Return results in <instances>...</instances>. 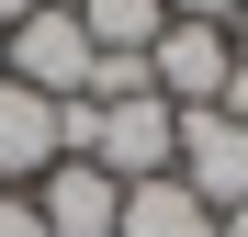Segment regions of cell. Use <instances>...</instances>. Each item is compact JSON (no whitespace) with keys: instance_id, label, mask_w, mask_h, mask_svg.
<instances>
[{"instance_id":"cell-1","label":"cell","mask_w":248,"mask_h":237,"mask_svg":"<svg viewBox=\"0 0 248 237\" xmlns=\"http://www.w3.org/2000/svg\"><path fill=\"white\" fill-rule=\"evenodd\" d=\"M91 68H102V46L79 34V12H34V23H12V57H0V79H23V91H46V102H79V91H91Z\"/></svg>"},{"instance_id":"cell-2","label":"cell","mask_w":248,"mask_h":237,"mask_svg":"<svg viewBox=\"0 0 248 237\" xmlns=\"http://www.w3.org/2000/svg\"><path fill=\"white\" fill-rule=\"evenodd\" d=\"M226 68H237L226 23H170V34L147 46V91L170 102V113H215V102H226Z\"/></svg>"},{"instance_id":"cell-3","label":"cell","mask_w":248,"mask_h":237,"mask_svg":"<svg viewBox=\"0 0 248 237\" xmlns=\"http://www.w3.org/2000/svg\"><path fill=\"white\" fill-rule=\"evenodd\" d=\"M170 170H181L215 215H237V204H248V125H237V113H181V158H170Z\"/></svg>"},{"instance_id":"cell-4","label":"cell","mask_w":248,"mask_h":237,"mask_svg":"<svg viewBox=\"0 0 248 237\" xmlns=\"http://www.w3.org/2000/svg\"><path fill=\"white\" fill-rule=\"evenodd\" d=\"M34 215H46V237H113L124 226V181H102L91 158H57L34 181Z\"/></svg>"},{"instance_id":"cell-5","label":"cell","mask_w":248,"mask_h":237,"mask_svg":"<svg viewBox=\"0 0 248 237\" xmlns=\"http://www.w3.org/2000/svg\"><path fill=\"white\" fill-rule=\"evenodd\" d=\"M46 170H57V102L0 79V192H34Z\"/></svg>"},{"instance_id":"cell-6","label":"cell","mask_w":248,"mask_h":237,"mask_svg":"<svg viewBox=\"0 0 248 237\" xmlns=\"http://www.w3.org/2000/svg\"><path fill=\"white\" fill-rule=\"evenodd\" d=\"M113 237H215V204H203L181 170H158V181L124 192V226H113Z\"/></svg>"},{"instance_id":"cell-7","label":"cell","mask_w":248,"mask_h":237,"mask_svg":"<svg viewBox=\"0 0 248 237\" xmlns=\"http://www.w3.org/2000/svg\"><path fill=\"white\" fill-rule=\"evenodd\" d=\"M0 237H46V215H34V192H0Z\"/></svg>"},{"instance_id":"cell-8","label":"cell","mask_w":248,"mask_h":237,"mask_svg":"<svg viewBox=\"0 0 248 237\" xmlns=\"http://www.w3.org/2000/svg\"><path fill=\"white\" fill-rule=\"evenodd\" d=\"M170 23H237V0H158Z\"/></svg>"},{"instance_id":"cell-9","label":"cell","mask_w":248,"mask_h":237,"mask_svg":"<svg viewBox=\"0 0 248 237\" xmlns=\"http://www.w3.org/2000/svg\"><path fill=\"white\" fill-rule=\"evenodd\" d=\"M34 12H46V0H0V34H12V23H34Z\"/></svg>"},{"instance_id":"cell-10","label":"cell","mask_w":248,"mask_h":237,"mask_svg":"<svg viewBox=\"0 0 248 237\" xmlns=\"http://www.w3.org/2000/svg\"><path fill=\"white\" fill-rule=\"evenodd\" d=\"M226 46H237V57H248V0H237V23H226Z\"/></svg>"},{"instance_id":"cell-11","label":"cell","mask_w":248,"mask_h":237,"mask_svg":"<svg viewBox=\"0 0 248 237\" xmlns=\"http://www.w3.org/2000/svg\"><path fill=\"white\" fill-rule=\"evenodd\" d=\"M215 237H248V204H237V215H215Z\"/></svg>"},{"instance_id":"cell-12","label":"cell","mask_w":248,"mask_h":237,"mask_svg":"<svg viewBox=\"0 0 248 237\" xmlns=\"http://www.w3.org/2000/svg\"><path fill=\"white\" fill-rule=\"evenodd\" d=\"M0 57H12V34H0Z\"/></svg>"}]
</instances>
